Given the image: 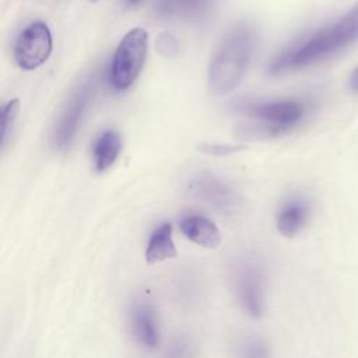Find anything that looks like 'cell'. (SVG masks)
Instances as JSON below:
<instances>
[{
	"label": "cell",
	"mask_w": 358,
	"mask_h": 358,
	"mask_svg": "<svg viewBox=\"0 0 358 358\" xmlns=\"http://www.w3.org/2000/svg\"><path fill=\"white\" fill-rule=\"evenodd\" d=\"M52 49L49 27L42 21H35L20 34L14 46V59L20 69L34 70L49 59Z\"/></svg>",
	"instance_id": "8992f818"
},
{
	"label": "cell",
	"mask_w": 358,
	"mask_h": 358,
	"mask_svg": "<svg viewBox=\"0 0 358 358\" xmlns=\"http://www.w3.org/2000/svg\"><path fill=\"white\" fill-rule=\"evenodd\" d=\"M95 92V77H83L67 98L53 131V143L57 150H67L80 127L84 113Z\"/></svg>",
	"instance_id": "277c9868"
},
{
	"label": "cell",
	"mask_w": 358,
	"mask_h": 358,
	"mask_svg": "<svg viewBox=\"0 0 358 358\" xmlns=\"http://www.w3.org/2000/svg\"><path fill=\"white\" fill-rule=\"evenodd\" d=\"M180 231L189 241L207 249L218 248L222 241L218 227L207 217L197 214L183 217L180 220Z\"/></svg>",
	"instance_id": "30bf717a"
},
{
	"label": "cell",
	"mask_w": 358,
	"mask_h": 358,
	"mask_svg": "<svg viewBox=\"0 0 358 358\" xmlns=\"http://www.w3.org/2000/svg\"><path fill=\"white\" fill-rule=\"evenodd\" d=\"M178 252L172 238V225L169 222L161 224L151 234L147 249H145V260L150 264H157L159 262L176 257Z\"/></svg>",
	"instance_id": "4fadbf2b"
},
{
	"label": "cell",
	"mask_w": 358,
	"mask_h": 358,
	"mask_svg": "<svg viewBox=\"0 0 358 358\" xmlns=\"http://www.w3.org/2000/svg\"><path fill=\"white\" fill-rule=\"evenodd\" d=\"M18 112H20V99L18 98L10 99L1 109V145H3V148L6 147V144L11 136L13 126L18 116Z\"/></svg>",
	"instance_id": "5bb4252c"
},
{
	"label": "cell",
	"mask_w": 358,
	"mask_h": 358,
	"mask_svg": "<svg viewBox=\"0 0 358 358\" xmlns=\"http://www.w3.org/2000/svg\"><path fill=\"white\" fill-rule=\"evenodd\" d=\"M249 112L260 119L270 133H282L296 126L306 113V105L298 99H282L253 105Z\"/></svg>",
	"instance_id": "ba28073f"
},
{
	"label": "cell",
	"mask_w": 358,
	"mask_h": 358,
	"mask_svg": "<svg viewBox=\"0 0 358 358\" xmlns=\"http://www.w3.org/2000/svg\"><path fill=\"white\" fill-rule=\"evenodd\" d=\"M158 49L164 55H173L176 52V41L169 34H162L158 38Z\"/></svg>",
	"instance_id": "2e32d148"
},
{
	"label": "cell",
	"mask_w": 358,
	"mask_h": 358,
	"mask_svg": "<svg viewBox=\"0 0 358 358\" xmlns=\"http://www.w3.org/2000/svg\"><path fill=\"white\" fill-rule=\"evenodd\" d=\"M122 150V140L117 131L108 129L102 131L92 145V159L96 172L106 171L115 164Z\"/></svg>",
	"instance_id": "7c38bea8"
},
{
	"label": "cell",
	"mask_w": 358,
	"mask_h": 358,
	"mask_svg": "<svg viewBox=\"0 0 358 358\" xmlns=\"http://www.w3.org/2000/svg\"><path fill=\"white\" fill-rule=\"evenodd\" d=\"M309 204L302 197H291L280 208L275 225L281 235L292 238L302 231L309 218Z\"/></svg>",
	"instance_id": "8fae6325"
},
{
	"label": "cell",
	"mask_w": 358,
	"mask_h": 358,
	"mask_svg": "<svg viewBox=\"0 0 358 358\" xmlns=\"http://www.w3.org/2000/svg\"><path fill=\"white\" fill-rule=\"evenodd\" d=\"M192 199L203 201L218 211L231 213L236 207V196L220 178L208 172L192 175L185 186Z\"/></svg>",
	"instance_id": "52a82bcc"
},
{
	"label": "cell",
	"mask_w": 358,
	"mask_h": 358,
	"mask_svg": "<svg viewBox=\"0 0 358 358\" xmlns=\"http://www.w3.org/2000/svg\"><path fill=\"white\" fill-rule=\"evenodd\" d=\"M245 145H232V144H218V143H201L199 145V150L204 154L213 155V157H227L231 154H236L239 151H243Z\"/></svg>",
	"instance_id": "9a60e30c"
},
{
	"label": "cell",
	"mask_w": 358,
	"mask_h": 358,
	"mask_svg": "<svg viewBox=\"0 0 358 358\" xmlns=\"http://www.w3.org/2000/svg\"><path fill=\"white\" fill-rule=\"evenodd\" d=\"M253 52V34L248 27L228 32L208 66V87L222 95L235 90L243 78Z\"/></svg>",
	"instance_id": "7a4b0ae2"
},
{
	"label": "cell",
	"mask_w": 358,
	"mask_h": 358,
	"mask_svg": "<svg viewBox=\"0 0 358 358\" xmlns=\"http://www.w3.org/2000/svg\"><path fill=\"white\" fill-rule=\"evenodd\" d=\"M91 3H96V1H99V0H90Z\"/></svg>",
	"instance_id": "ac0fdd59"
},
{
	"label": "cell",
	"mask_w": 358,
	"mask_h": 358,
	"mask_svg": "<svg viewBox=\"0 0 358 358\" xmlns=\"http://www.w3.org/2000/svg\"><path fill=\"white\" fill-rule=\"evenodd\" d=\"M130 1H131V3H133V1H137V0H130Z\"/></svg>",
	"instance_id": "d6986e66"
},
{
	"label": "cell",
	"mask_w": 358,
	"mask_h": 358,
	"mask_svg": "<svg viewBox=\"0 0 358 358\" xmlns=\"http://www.w3.org/2000/svg\"><path fill=\"white\" fill-rule=\"evenodd\" d=\"M358 41V3L337 21L313 32L302 42L291 46L278 56L271 67V74L299 70L331 57Z\"/></svg>",
	"instance_id": "6da1fadb"
},
{
	"label": "cell",
	"mask_w": 358,
	"mask_h": 358,
	"mask_svg": "<svg viewBox=\"0 0 358 358\" xmlns=\"http://www.w3.org/2000/svg\"><path fill=\"white\" fill-rule=\"evenodd\" d=\"M131 324L133 331L138 343L150 350H154L159 344V327L152 302L143 296L136 299L131 308Z\"/></svg>",
	"instance_id": "9c48e42d"
},
{
	"label": "cell",
	"mask_w": 358,
	"mask_h": 358,
	"mask_svg": "<svg viewBox=\"0 0 358 358\" xmlns=\"http://www.w3.org/2000/svg\"><path fill=\"white\" fill-rule=\"evenodd\" d=\"M348 90L351 91V94L358 95V66L351 71L348 77Z\"/></svg>",
	"instance_id": "e0dca14e"
},
{
	"label": "cell",
	"mask_w": 358,
	"mask_h": 358,
	"mask_svg": "<svg viewBox=\"0 0 358 358\" xmlns=\"http://www.w3.org/2000/svg\"><path fill=\"white\" fill-rule=\"evenodd\" d=\"M236 296L248 315L257 319L264 310V274L255 257L243 256L232 268Z\"/></svg>",
	"instance_id": "5b68a950"
},
{
	"label": "cell",
	"mask_w": 358,
	"mask_h": 358,
	"mask_svg": "<svg viewBox=\"0 0 358 358\" xmlns=\"http://www.w3.org/2000/svg\"><path fill=\"white\" fill-rule=\"evenodd\" d=\"M148 50V34L136 27L120 41L112 60L109 80L116 91L127 90L143 70Z\"/></svg>",
	"instance_id": "3957f363"
}]
</instances>
